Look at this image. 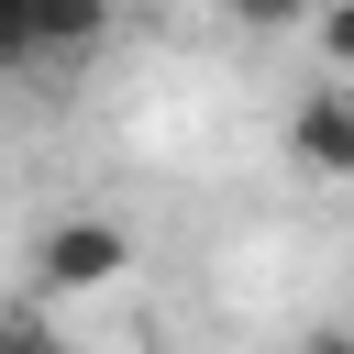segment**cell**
Segmentation results:
<instances>
[{
    "label": "cell",
    "mask_w": 354,
    "mask_h": 354,
    "mask_svg": "<svg viewBox=\"0 0 354 354\" xmlns=\"http://www.w3.org/2000/svg\"><path fill=\"white\" fill-rule=\"evenodd\" d=\"M33 266H44V288H55V299H77V288H111V277L133 266V232L77 210V221H55V232H44V254H33Z\"/></svg>",
    "instance_id": "6da1fadb"
},
{
    "label": "cell",
    "mask_w": 354,
    "mask_h": 354,
    "mask_svg": "<svg viewBox=\"0 0 354 354\" xmlns=\"http://www.w3.org/2000/svg\"><path fill=\"white\" fill-rule=\"evenodd\" d=\"M111 0H0V66H33L44 44H100Z\"/></svg>",
    "instance_id": "7a4b0ae2"
},
{
    "label": "cell",
    "mask_w": 354,
    "mask_h": 354,
    "mask_svg": "<svg viewBox=\"0 0 354 354\" xmlns=\"http://www.w3.org/2000/svg\"><path fill=\"white\" fill-rule=\"evenodd\" d=\"M288 155L310 177H354V88H310L299 122H288Z\"/></svg>",
    "instance_id": "3957f363"
},
{
    "label": "cell",
    "mask_w": 354,
    "mask_h": 354,
    "mask_svg": "<svg viewBox=\"0 0 354 354\" xmlns=\"http://www.w3.org/2000/svg\"><path fill=\"white\" fill-rule=\"evenodd\" d=\"M321 55L354 77V0H332V11H321Z\"/></svg>",
    "instance_id": "277c9868"
},
{
    "label": "cell",
    "mask_w": 354,
    "mask_h": 354,
    "mask_svg": "<svg viewBox=\"0 0 354 354\" xmlns=\"http://www.w3.org/2000/svg\"><path fill=\"white\" fill-rule=\"evenodd\" d=\"M0 354H66V343L44 332V310H11V332H0Z\"/></svg>",
    "instance_id": "5b68a950"
},
{
    "label": "cell",
    "mask_w": 354,
    "mask_h": 354,
    "mask_svg": "<svg viewBox=\"0 0 354 354\" xmlns=\"http://www.w3.org/2000/svg\"><path fill=\"white\" fill-rule=\"evenodd\" d=\"M221 11H243V22H321L332 0H221Z\"/></svg>",
    "instance_id": "8992f818"
},
{
    "label": "cell",
    "mask_w": 354,
    "mask_h": 354,
    "mask_svg": "<svg viewBox=\"0 0 354 354\" xmlns=\"http://www.w3.org/2000/svg\"><path fill=\"white\" fill-rule=\"evenodd\" d=\"M310 354H354V332H310Z\"/></svg>",
    "instance_id": "52a82bcc"
}]
</instances>
